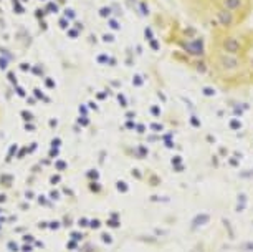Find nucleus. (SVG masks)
Instances as JSON below:
<instances>
[{
	"label": "nucleus",
	"instance_id": "1",
	"mask_svg": "<svg viewBox=\"0 0 253 252\" xmlns=\"http://www.w3.org/2000/svg\"><path fill=\"white\" fill-rule=\"evenodd\" d=\"M172 58L227 93L253 98V0H144Z\"/></svg>",
	"mask_w": 253,
	"mask_h": 252
}]
</instances>
